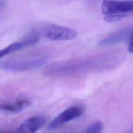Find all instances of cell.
Returning <instances> with one entry per match:
<instances>
[{
	"label": "cell",
	"instance_id": "ba28073f",
	"mask_svg": "<svg viewBox=\"0 0 133 133\" xmlns=\"http://www.w3.org/2000/svg\"><path fill=\"white\" fill-rule=\"evenodd\" d=\"M31 104V102L29 99L21 98L12 103H3L0 104V112L18 113L28 108Z\"/></svg>",
	"mask_w": 133,
	"mask_h": 133
},
{
	"label": "cell",
	"instance_id": "6da1fadb",
	"mask_svg": "<svg viewBox=\"0 0 133 133\" xmlns=\"http://www.w3.org/2000/svg\"><path fill=\"white\" fill-rule=\"evenodd\" d=\"M109 58L102 56L99 57L89 58L83 60H78L68 62L53 63L47 66L44 70L45 73L49 75H56L82 72L94 68L103 67Z\"/></svg>",
	"mask_w": 133,
	"mask_h": 133
},
{
	"label": "cell",
	"instance_id": "8fae6325",
	"mask_svg": "<svg viewBox=\"0 0 133 133\" xmlns=\"http://www.w3.org/2000/svg\"><path fill=\"white\" fill-rule=\"evenodd\" d=\"M128 49L129 52L133 53V30L131 31V33L129 35V41Z\"/></svg>",
	"mask_w": 133,
	"mask_h": 133
},
{
	"label": "cell",
	"instance_id": "3957f363",
	"mask_svg": "<svg viewBox=\"0 0 133 133\" xmlns=\"http://www.w3.org/2000/svg\"><path fill=\"white\" fill-rule=\"evenodd\" d=\"M48 59V57L44 56L29 59L7 60L0 62V69L12 72L30 70L44 65Z\"/></svg>",
	"mask_w": 133,
	"mask_h": 133
},
{
	"label": "cell",
	"instance_id": "8992f818",
	"mask_svg": "<svg viewBox=\"0 0 133 133\" xmlns=\"http://www.w3.org/2000/svg\"><path fill=\"white\" fill-rule=\"evenodd\" d=\"M46 119L42 116H32L23 122L12 133H35L46 123Z\"/></svg>",
	"mask_w": 133,
	"mask_h": 133
},
{
	"label": "cell",
	"instance_id": "5b68a950",
	"mask_svg": "<svg viewBox=\"0 0 133 133\" xmlns=\"http://www.w3.org/2000/svg\"><path fill=\"white\" fill-rule=\"evenodd\" d=\"M83 113V109L78 106H72L59 114L49 124V129H54L60 126L79 117Z\"/></svg>",
	"mask_w": 133,
	"mask_h": 133
},
{
	"label": "cell",
	"instance_id": "7a4b0ae2",
	"mask_svg": "<svg viewBox=\"0 0 133 133\" xmlns=\"http://www.w3.org/2000/svg\"><path fill=\"white\" fill-rule=\"evenodd\" d=\"M101 11L105 21H117L133 12V1H104L101 5Z\"/></svg>",
	"mask_w": 133,
	"mask_h": 133
},
{
	"label": "cell",
	"instance_id": "52a82bcc",
	"mask_svg": "<svg viewBox=\"0 0 133 133\" xmlns=\"http://www.w3.org/2000/svg\"><path fill=\"white\" fill-rule=\"evenodd\" d=\"M38 40V36L35 34H32L20 41L14 42L0 50V58L24 47L34 44L37 42Z\"/></svg>",
	"mask_w": 133,
	"mask_h": 133
},
{
	"label": "cell",
	"instance_id": "9c48e42d",
	"mask_svg": "<svg viewBox=\"0 0 133 133\" xmlns=\"http://www.w3.org/2000/svg\"><path fill=\"white\" fill-rule=\"evenodd\" d=\"M131 31L130 29L129 28L121 29L101 39L99 42V45L106 46L120 42L124 40L127 37L129 36Z\"/></svg>",
	"mask_w": 133,
	"mask_h": 133
},
{
	"label": "cell",
	"instance_id": "277c9868",
	"mask_svg": "<svg viewBox=\"0 0 133 133\" xmlns=\"http://www.w3.org/2000/svg\"><path fill=\"white\" fill-rule=\"evenodd\" d=\"M45 36L51 41H68L77 37L78 32L70 28L56 24L47 26L44 30Z\"/></svg>",
	"mask_w": 133,
	"mask_h": 133
},
{
	"label": "cell",
	"instance_id": "7c38bea8",
	"mask_svg": "<svg viewBox=\"0 0 133 133\" xmlns=\"http://www.w3.org/2000/svg\"><path fill=\"white\" fill-rule=\"evenodd\" d=\"M13 132L9 131H0V133H12Z\"/></svg>",
	"mask_w": 133,
	"mask_h": 133
},
{
	"label": "cell",
	"instance_id": "30bf717a",
	"mask_svg": "<svg viewBox=\"0 0 133 133\" xmlns=\"http://www.w3.org/2000/svg\"><path fill=\"white\" fill-rule=\"evenodd\" d=\"M103 124L101 121H96L90 124L86 128L85 133H101Z\"/></svg>",
	"mask_w": 133,
	"mask_h": 133
},
{
	"label": "cell",
	"instance_id": "4fadbf2b",
	"mask_svg": "<svg viewBox=\"0 0 133 133\" xmlns=\"http://www.w3.org/2000/svg\"><path fill=\"white\" fill-rule=\"evenodd\" d=\"M67 133H75L74 132H72V131H71V132H67Z\"/></svg>",
	"mask_w": 133,
	"mask_h": 133
}]
</instances>
